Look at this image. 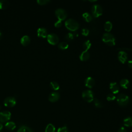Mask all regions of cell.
I'll return each instance as SVG.
<instances>
[{
  "label": "cell",
  "instance_id": "obj_4",
  "mask_svg": "<svg viewBox=\"0 0 132 132\" xmlns=\"http://www.w3.org/2000/svg\"><path fill=\"white\" fill-rule=\"evenodd\" d=\"M92 13L93 16L97 18L101 15L103 13V9L102 6L99 4H94L91 8Z\"/></svg>",
  "mask_w": 132,
  "mask_h": 132
},
{
  "label": "cell",
  "instance_id": "obj_14",
  "mask_svg": "<svg viewBox=\"0 0 132 132\" xmlns=\"http://www.w3.org/2000/svg\"><path fill=\"white\" fill-rule=\"evenodd\" d=\"M37 35L38 37L43 38L47 37L48 34L46 29L44 27L39 28L37 30Z\"/></svg>",
  "mask_w": 132,
  "mask_h": 132
},
{
  "label": "cell",
  "instance_id": "obj_23",
  "mask_svg": "<svg viewBox=\"0 0 132 132\" xmlns=\"http://www.w3.org/2000/svg\"><path fill=\"white\" fill-rule=\"evenodd\" d=\"M50 87L53 90H58L59 89V87H60L59 84L58 82H57L56 81H51L50 82Z\"/></svg>",
  "mask_w": 132,
  "mask_h": 132
},
{
  "label": "cell",
  "instance_id": "obj_36",
  "mask_svg": "<svg viewBox=\"0 0 132 132\" xmlns=\"http://www.w3.org/2000/svg\"><path fill=\"white\" fill-rule=\"evenodd\" d=\"M128 65L129 68L132 69V60H129L128 61Z\"/></svg>",
  "mask_w": 132,
  "mask_h": 132
},
{
  "label": "cell",
  "instance_id": "obj_38",
  "mask_svg": "<svg viewBox=\"0 0 132 132\" xmlns=\"http://www.w3.org/2000/svg\"><path fill=\"white\" fill-rule=\"evenodd\" d=\"M3 125L0 123V131L2 130V129H3Z\"/></svg>",
  "mask_w": 132,
  "mask_h": 132
},
{
  "label": "cell",
  "instance_id": "obj_35",
  "mask_svg": "<svg viewBox=\"0 0 132 132\" xmlns=\"http://www.w3.org/2000/svg\"><path fill=\"white\" fill-rule=\"evenodd\" d=\"M118 132H127L126 131V129H125V127H121L119 128V129L118 130Z\"/></svg>",
  "mask_w": 132,
  "mask_h": 132
},
{
  "label": "cell",
  "instance_id": "obj_33",
  "mask_svg": "<svg viewBox=\"0 0 132 132\" xmlns=\"http://www.w3.org/2000/svg\"><path fill=\"white\" fill-rule=\"evenodd\" d=\"M89 33V30L88 28H82V30H81V34L82 35L84 36H88V34Z\"/></svg>",
  "mask_w": 132,
  "mask_h": 132
},
{
  "label": "cell",
  "instance_id": "obj_15",
  "mask_svg": "<svg viewBox=\"0 0 132 132\" xmlns=\"http://www.w3.org/2000/svg\"><path fill=\"white\" fill-rule=\"evenodd\" d=\"M90 57L89 53L88 51H84L79 55V59L81 61H87Z\"/></svg>",
  "mask_w": 132,
  "mask_h": 132
},
{
  "label": "cell",
  "instance_id": "obj_22",
  "mask_svg": "<svg viewBox=\"0 0 132 132\" xmlns=\"http://www.w3.org/2000/svg\"><path fill=\"white\" fill-rule=\"evenodd\" d=\"M18 132H32V130L26 126H22L19 128Z\"/></svg>",
  "mask_w": 132,
  "mask_h": 132
},
{
  "label": "cell",
  "instance_id": "obj_16",
  "mask_svg": "<svg viewBox=\"0 0 132 132\" xmlns=\"http://www.w3.org/2000/svg\"><path fill=\"white\" fill-rule=\"evenodd\" d=\"M30 38L27 35H25V36H23L21 40H20V42H21V43L23 45V46H26L27 45L29 42H30Z\"/></svg>",
  "mask_w": 132,
  "mask_h": 132
},
{
  "label": "cell",
  "instance_id": "obj_9",
  "mask_svg": "<svg viewBox=\"0 0 132 132\" xmlns=\"http://www.w3.org/2000/svg\"><path fill=\"white\" fill-rule=\"evenodd\" d=\"M11 118V113L8 111H4L0 112V121L1 122H6L10 120Z\"/></svg>",
  "mask_w": 132,
  "mask_h": 132
},
{
  "label": "cell",
  "instance_id": "obj_5",
  "mask_svg": "<svg viewBox=\"0 0 132 132\" xmlns=\"http://www.w3.org/2000/svg\"><path fill=\"white\" fill-rule=\"evenodd\" d=\"M82 97L86 102L90 103L94 100L93 92L90 90H86L82 92Z\"/></svg>",
  "mask_w": 132,
  "mask_h": 132
},
{
  "label": "cell",
  "instance_id": "obj_2",
  "mask_svg": "<svg viewBox=\"0 0 132 132\" xmlns=\"http://www.w3.org/2000/svg\"><path fill=\"white\" fill-rule=\"evenodd\" d=\"M102 40L106 44L110 46H113L116 44L115 38L111 33H104L102 36Z\"/></svg>",
  "mask_w": 132,
  "mask_h": 132
},
{
  "label": "cell",
  "instance_id": "obj_11",
  "mask_svg": "<svg viewBox=\"0 0 132 132\" xmlns=\"http://www.w3.org/2000/svg\"><path fill=\"white\" fill-rule=\"evenodd\" d=\"M118 58L121 62L124 63L127 59V54L124 51H120L118 55Z\"/></svg>",
  "mask_w": 132,
  "mask_h": 132
},
{
  "label": "cell",
  "instance_id": "obj_20",
  "mask_svg": "<svg viewBox=\"0 0 132 132\" xmlns=\"http://www.w3.org/2000/svg\"><path fill=\"white\" fill-rule=\"evenodd\" d=\"M82 18L84 19V20H85L87 22H89L91 21L92 20V16L89 13H88L87 12L84 13L82 15Z\"/></svg>",
  "mask_w": 132,
  "mask_h": 132
},
{
  "label": "cell",
  "instance_id": "obj_24",
  "mask_svg": "<svg viewBox=\"0 0 132 132\" xmlns=\"http://www.w3.org/2000/svg\"><path fill=\"white\" fill-rule=\"evenodd\" d=\"M9 5V2L7 0L0 1V9H6Z\"/></svg>",
  "mask_w": 132,
  "mask_h": 132
},
{
  "label": "cell",
  "instance_id": "obj_12",
  "mask_svg": "<svg viewBox=\"0 0 132 132\" xmlns=\"http://www.w3.org/2000/svg\"><path fill=\"white\" fill-rule=\"evenodd\" d=\"M109 88L110 90L113 94L118 93L120 90L119 86L116 82H110L109 84Z\"/></svg>",
  "mask_w": 132,
  "mask_h": 132
},
{
  "label": "cell",
  "instance_id": "obj_21",
  "mask_svg": "<svg viewBox=\"0 0 132 132\" xmlns=\"http://www.w3.org/2000/svg\"><path fill=\"white\" fill-rule=\"evenodd\" d=\"M112 28V24L110 21H107L104 24V29L106 31H110Z\"/></svg>",
  "mask_w": 132,
  "mask_h": 132
},
{
  "label": "cell",
  "instance_id": "obj_30",
  "mask_svg": "<svg viewBox=\"0 0 132 132\" xmlns=\"http://www.w3.org/2000/svg\"><path fill=\"white\" fill-rule=\"evenodd\" d=\"M116 99V96L113 95V94H108L107 95V100L108 101H113Z\"/></svg>",
  "mask_w": 132,
  "mask_h": 132
},
{
  "label": "cell",
  "instance_id": "obj_18",
  "mask_svg": "<svg viewBox=\"0 0 132 132\" xmlns=\"http://www.w3.org/2000/svg\"><path fill=\"white\" fill-rule=\"evenodd\" d=\"M5 127L6 129L10 130H14L15 127H16V125L13 122H7L5 125Z\"/></svg>",
  "mask_w": 132,
  "mask_h": 132
},
{
  "label": "cell",
  "instance_id": "obj_8",
  "mask_svg": "<svg viewBox=\"0 0 132 132\" xmlns=\"http://www.w3.org/2000/svg\"><path fill=\"white\" fill-rule=\"evenodd\" d=\"M16 101L14 97L9 96L6 97L4 101V104L5 106L8 107H12L15 105Z\"/></svg>",
  "mask_w": 132,
  "mask_h": 132
},
{
  "label": "cell",
  "instance_id": "obj_34",
  "mask_svg": "<svg viewBox=\"0 0 132 132\" xmlns=\"http://www.w3.org/2000/svg\"><path fill=\"white\" fill-rule=\"evenodd\" d=\"M62 25V21L60 20H58L54 24V26L56 27H60Z\"/></svg>",
  "mask_w": 132,
  "mask_h": 132
},
{
  "label": "cell",
  "instance_id": "obj_29",
  "mask_svg": "<svg viewBox=\"0 0 132 132\" xmlns=\"http://www.w3.org/2000/svg\"><path fill=\"white\" fill-rule=\"evenodd\" d=\"M74 38V35L72 32H68L65 36V39L69 41H71Z\"/></svg>",
  "mask_w": 132,
  "mask_h": 132
},
{
  "label": "cell",
  "instance_id": "obj_7",
  "mask_svg": "<svg viewBox=\"0 0 132 132\" xmlns=\"http://www.w3.org/2000/svg\"><path fill=\"white\" fill-rule=\"evenodd\" d=\"M47 40L49 43L52 45H56L59 41V38L57 35L54 33L48 34Z\"/></svg>",
  "mask_w": 132,
  "mask_h": 132
},
{
  "label": "cell",
  "instance_id": "obj_32",
  "mask_svg": "<svg viewBox=\"0 0 132 132\" xmlns=\"http://www.w3.org/2000/svg\"><path fill=\"white\" fill-rule=\"evenodd\" d=\"M49 2H50V0H37V2L39 4V5H45L47 3H48Z\"/></svg>",
  "mask_w": 132,
  "mask_h": 132
},
{
  "label": "cell",
  "instance_id": "obj_27",
  "mask_svg": "<svg viewBox=\"0 0 132 132\" xmlns=\"http://www.w3.org/2000/svg\"><path fill=\"white\" fill-rule=\"evenodd\" d=\"M91 46V43L89 40H87L85 41L83 43V47L85 49V51H88Z\"/></svg>",
  "mask_w": 132,
  "mask_h": 132
},
{
  "label": "cell",
  "instance_id": "obj_19",
  "mask_svg": "<svg viewBox=\"0 0 132 132\" xmlns=\"http://www.w3.org/2000/svg\"><path fill=\"white\" fill-rule=\"evenodd\" d=\"M123 124L126 127L132 126V117H128L124 119L123 120Z\"/></svg>",
  "mask_w": 132,
  "mask_h": 132
},
{
  "label": "cell",
  "instance_id": "obj_25",
  "mask_svg": "<svg viewBox=\"0 0 132 132\" xmlns=\"http://www.w3.org/2000/svg\"><path fill=\"white\" fill-rule=\"evenodd\" d=\"M55 127L52 124H48L45 130V132H55Z\"/></svg>",
  "mask_w": 132,
  "mask_h": 132
},
{
  "label": "cell",
  "instance_id": "obj_37",
  "mask_svg": "<svg viewBox=\"0 0 132 132\" xmlns=\"http://www.w3.org/2000/svg\"><path fill=\"white\" fill-rule=\"evenodd\" d=\"M73 34L74 37H78V33H77V32H75V31H74V32L73 33Z\"/></svg>",
  "mask_w": 132,
  "mask_h": 132
},
{
  "label": "cell",
  "instance_id": "obj_39",
  "mask_svg": "<svg viewBox=\"0 0 132 132\" xmlns=\"http://www.w3.org/2000/svg\"><path fill=\"white\" fill-rule=\"evenodd\" d=\"M1 37H2V32H1V31H0V39H1Z\"/></svg>",
  "mask_w": 132,
  "mask_h": 132
},
{
  "label": "cell",
  "instance_id": "obj_10",
  "mask_svg": "<svg viewBox=\"0 0 132 132\" xmlns=\"http://www.w3.org/2000/svg\"><path fill=\"white\" fill-rule=\"evenodd\" d=\"M60 98V94L57 92H53L48 96V100L51 102H55Z\"/></svg>",
  "mask_w": 132,
  "mask_h": 132
},
{
  "label": "cell",
  "instance_id": "obj_26",
  "mask_svg": "<svg viewBox=\"0 0 132 132\" xmlns=\"http://www.w3.org/2000/svg\"><path fill=\"white\" fill-rule=\"evenodd\" d=\"M59 48L61 50H65L67 49L69 47V44L67 42H61L58 45Z\"/></svg>",
  "mask_w": 132,
  "mask_h": 132
},
{
  "label": "cell",
  "instance_id": "obj_40",
  "mask_svg": "<svg viewBox=\"0 0 132 132\" xmlns=\"http://www.w3.org/2000/svg\"><path fill=\"white\" fill-rule=\"evenodd\" d=\"M90 2H96V1H90Z\"/></svg>",
  "mask_w": 132,
  "mask_h": 132
},
{
  "label": "cell",
  "instance_id": "obj_41",
  "mask_svg": "<svg viewBox=\"0 0 132 132\" xmlns=\"http://www.w3.org/2000/svg\"><path fill=\"white\" fill-rule=\"evenodd\" d=\"M0 109H1V106H0Z\"/></svg>",
  "mask_w": 132,
  "mask_h": 132
},
{
  "label": "cell",
  "instance_id": "obj_17",
  "mask_svg": "<svg viewBox=\"0 0 132 132\" xmlns=\"http://www.w3.org/2000/svg\"><path fill=\"white\" fill-rule=\"evenodd\" d=\"M120 85L122 88L127 89L129 86V81L127 79L123 78L120 80Z\"/></svg>",
  "mask_w": 132,
  "mask_h": 132
},
{
  "label": "cell",
  "instance_id": "obj_13",
  "mask_svg": "<svg viewBox=\"0 0 132 132\" xmlns=\"http://www.w3.org/2000/svg\"><path fill=\"white\" fill-rule=\"evenodd\" d=\"M94 84H95L94 79L92 77H90V76L87 77L85 80V86L89 88H92L94 86Z\"/></svg>",
  "mask_w": 132,
  "mask_h": 132
},
{
  "label": "cell",
  "instance_id": "obj_1",
  "mask_svg": "<svg viewBox=\"0 0 132 132\" xmlns=\"http://www.w3.org/2000/svg\"><path fill=\"white\" fill-rule=\"evenodd\" d=\"M65 26L70 30L75 31L79 27V23L73 19H69L65 22Z\"/></svg>",
  "mask_w": 132,
  "mask_h": 132
},
{
  "label": "cell",
  "instance_id": "obj_3",
  "mask_svg": "<svg viewBox=\"0 0 132 132\" xmlns=\"http://www.w3.org/2000/svg\"><path fill=\"white\" fill-rule=\"evenodd\" d=\"M118 104L121 106H126L129 101V98L128 96L124 94H119L117 98Z\"/></svg>",
  "mask_w": 132,
  "mask_h": 132
},
{
  "label": "cell",
  "instance_id": "obj_6",
  "mask_svg": "<svg viewBox=\"0 0 132 132\" xmlns=\"http://www.w3.org/2000/svg\"><path fill=\"white\" fill-rule=\"evenodd\" d=\"M55 14L59 20L62 21L67 17V11L62 8H58L55 10Z\"/></svg>",
  "mask_w": 132,
  "mask_h": 132
},
{
  "label": "cell",
  "instance_id": "obj_31",
  "mask_svg": "<svg viewBox=\"0 0 132 132\" xmlns=\"http://www.w3.org/2000/svg\"><path fill=\"white\" fill-rule=\"evenodd\" d=\"M57 132H68V129L67 126H64L62 127H60L58 129Z\"/></svg>",
  "mask_w": 132,
  "mask_h": 132
},
{
  "label": "cell",
  "instance_id": "obj_28",
  "mask_svg": "<svg viewBox=\"0 0 132 132\" xmlns=\"http://www.w3.org/2000/svg\"><path fill=\"white\" fill-rule=\"evenodd\" d=\"M93 101H94V105L95 106V107H96L97 108H101L103 107L102 103L101 102V101L98 99L94 98Z\"/></svg>",
  "mask_w": 132,
  "mask_h": 132
}]
</instances>
